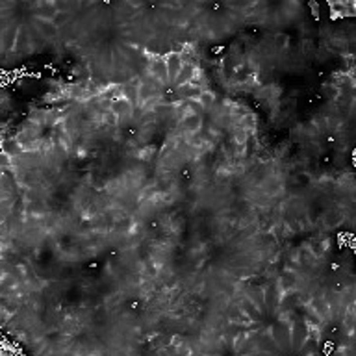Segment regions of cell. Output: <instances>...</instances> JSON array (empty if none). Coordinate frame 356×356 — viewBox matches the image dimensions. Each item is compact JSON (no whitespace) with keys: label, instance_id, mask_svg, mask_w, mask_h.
Returning a JSON list of instances; mask_svg holds the SVG:
<instances>
[{"label":"cell","instance_id":"1","mask_svg":"<svg viewBox=\"0 0 356 356\" xmlns=\"http://www.w3.org/2000/svg\"><path fill=\"white\" fill-rule=\"evenodd\" d=\"M148 72L160 83H169V72H167V63L163 56H150Z\"/></svg>","mask_w":356,"mask_h":356},{"label":"cell","instance_id":"2","mask_svg":"<svg viewBox=\"0 0 356 356\" xmlns=\"http://www.w3.org/2000/svg\"><path fill=\"white\" fill-rule=\"evenodd\" d=\"M110 112H112L117 119L132 117V113H134V104H132L128 99H125V97H123V99H115V101H112Z\"/></svg>","mask_w":356,"mask_h":356},{"label":"cell","instance_id":"3","mask_svg":"<svg viewBox=\"0 0 356 356\" xmlns=\"http://www.w3.org/2000/svg\"><path fill=\"white\" fill-rule=\"evenodd\" d=\"M202 126V117L201 115H195V113H188L184 117L180 119V128L186 134H197L201 130Z\"/></svg>","mask_w":356,"mask_h":356},{"label":"cell","instance_id":"4","mask_svg":"<svg viewBox=\"0 0 356 356\" xmlns=\"http://www.w3.org/2000/svg\"><path fill=\"white\" fill-rule=\"evenodd\" d=\"M165 63H167V72H169V85L174 83L178 72H180V67H182V59L178 54H165Z\"/></svg>","mask_w":356,"mask_h":356},{"label":"cell","instance_id":"5","mask_svg":"<svg viewBox=\"0 0 356 356\" xmlns=\"http://www.w3.org/2000/svg\"><path fill=\"white\" fill-rule=\"evenodd\" d=\"M2 152L10 154L12 158H19V156H23L26 150H24V147L19 143L17 137H4V139H2Z\"/></svg>","mask_w":356,"mask_h":356},{"label":"cell","instance_id":"6","mask_svg":"<svg viewBox=\"0 0 356 356\" xmlns=\"http://www.w3.org/2000/svg\"><path fill=\"white\" fill-rule=\"evenodd\" d=\"M310 308L314 310L323 321H326L328 315H330V304H328V301L323 299V297H314V299L310 301Z\"/></svg>","mask_w":356,"mask_h":356},{"label":"cell","instance_id":"7","mask_svg":"<svg viewBox=\"0 0 356 356\" xmlns=\"http://www.w3.org/2000/svg\"><path fill=\"white\" fill-rule=\"evenodd\" d=\"M195 69H197V67L193 65V63H182L176 80H174V83H172V87H182V85H186V83H190L191 78H193V72H195Z\"/></svg>","mask_w":356,"mask_h":356},{"label":"cell","instance_id":"8","mask_svg":"<svg viewBox=\"0 0 356 356\" xmlns=\"http://www.w3.org/2000/svg\"><path fill=\"white\" fill-rule=\"evenodd\" d=\"M239 308L243 310L245 314L249 315L250 321H260L261 314H260V308L254 304V301L250 299V297H245L243 301H241V304H239Z\"/></svg>","mask_w":356,"mask_h":356},{"label":"cell","instance_id":"9","mask_svg":"<svg viewBox=\"0 0 356 356\" xmlns=\"http://www.w3.org/2000/svg\"><path fill=\"white\" fill-rule=\"evenodd\" d=\"M37 8H39V19H45V21H54L59 13L56 2H41V4H37Z\"/></svg>","mask_w":356,"mask_h":356},{"label":"cell","instance_id":"10","mask_svg":"<svg viewBox=\"0 0 356 356\" xmlns=\"http://www.w3.org/2000/svg\"><path fill=\"white\" fill-rule=\"evenodd\" d=\"M36 26L45 37H54L56 34H58V26H56L52 21H45V19L37 17L36 19Z\"/></svg>","mask_w":356,"mask_h":356},{"label":"cell","instance_id":"11","mask_svg":"<svg viewBox=\"0 0 356 356\" xmlns=\"http://www.w3.org/2000/svg\"><path fill=\"white\" fill-rule=\"evenodd\" d=\"M199 102H201V106L204 108V110H208V108H212L215 104V95L212 91H208V89H202L201 97H199Z\"/></svg>","mask_w":356,"mask_h":356},{"label":"cell","instance_id":"12","mask_svg":"<svg viewBox=\"0 0 356 356\" xmlns=\"http://www.w3.org/2000/svg\"><path fill=\"white\" fill-rule=\"evenodd\" d=\"M304 321H306V326H315V328H319L321 325H323V319H321L319 315L315 314L314 310L308 306V312H306V315H304Z\"/></svg>","mask_w":356,"mask_h":356},{"label":"cell","instance_id":"13","mask_svg":"<svg viewBox=\"0 0 356 356\" xmlns=\"http://www.w3.org/2000/svg\"><path fill=\"white\" fill-rule=\"evenodd\" d=\"M13 161H15V158H12V156L6 154V152L0 154V165H2V169H10V167L13 165Z\"/></svg>","mask_w":356,"mask_h":356},{"label":"cell","instance_id":"14","mask_svg":"<svg viewBox=\"0 0 356 356\" xmlns=\"http://www.w3.org/2000/svg\"><path fill=\"white\" fill-rule=\"evenodd\" d=\"M67 21H69V13H67V12H59L52 23L56 24V26H61V24H65Z\"/></svg>","mask_w":356,"mask_h":356},{"label":"cell","instance_id":"15","mask_svg":"<svg viewBox=\"0 0 356 356\" xmlns=\"http://www.w3.org/2000/svg\"><path fill=\"white\" fill-rule=\"evenodd\" d=\"M152 154H154V147H145L141 152H139V158H141L143 161H148L152 158Z\"/></svg>","mask_w":356,"mask_h":356},{"label":"cell","instance_id":"16","mask_svg":"<svg viewBox=\"0 0 356 356\" xmlns=\"http://www.w3.org/2000/svg\"><path fill=\"white\" fill-rule=\"evenodd\" d=\"M145 273L150 275V277H156V275H158V267L152 265V263H150V265H147V269H145Z\"/></svg>","mask_w":356,"mask_h":356}]
</instances>
